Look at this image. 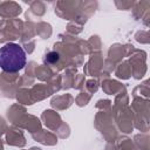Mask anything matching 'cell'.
Segmentation results:
<instances>
[{
	"label": "cell",
	"instance_id": "7a4b0ae2",
	"mask_svg": "<svg viewBox=\"0 0 150 150\" xmlns=\"http://www.w3.org/2000/svg\"><path fill=\"white\" fill-rule=\"evenodd\" d=\"M59 59H60L59 53H56V52H50V53L47 54L46 62H48V63H55V62L59 61Z\"/></svg>",
	"mask_w": 150,
	"mask_h": 150
},
{
	"label": "cell",
	"instance_id": "6da1fadb",
	"mask_svg": "<svg viewBox=\"0 0 150 150\" xmlns=\"http://www.w3.org/2000/svg\"><path fill=\"white\" fill-rule=\"evenodd\" d=\"M26 53L18 43H6L0 48V67L4 71L16 73L26 66Z\"/></svg>",
	"mask_w": 150,
	"mask_h": 150
}]
</instances>
